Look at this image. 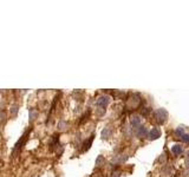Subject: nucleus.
Returning <instances> with one entry per match:
<instances>
[{
    "label": "nucleus",
    "mask_w": 189,
    "mask_h": 177,
    "mask_svg": "<svg viewBox=\"0 0 189 177\" xmlns=\"http://www.w3.org/2000/svg\"><path fill=\"white\" fill-rule=\"evenodd\" d=\"M135 133H136V136L138 138H143V137H147V135H149V131H148V129L145 126L141 125L137 129H135Z\"/></svg>",
    "instance_id": "nucleus-2"
},
{
    "label": "nucleus",
    "mask_w": 189,
    "mask_h": 177,
    "mask_svg": "<svg viewBox=\"0 0 189 177\" xmlns=\"http://www.w3.org/2000/svg\"><path fill=\"white\" fill-rule=\"evenodd\" d=\"M111 136V129L110 128H105L103 131H102V137L103 138H109Z\"/></svg>",
    "instance_id": "nucleus-9"
},
{
    "label": "nucleus",
    "mask_w": 189,
    "mask_h": 177,
    "mask_svg": "<svg viewBox=\"0 0 189 177\" xmlns=\"http://www.w3.org/2000/svg\"><path fill=\"white\" fill-rule=\"evenodd\" d=\"M37 115H38V112H37V111L31 110V116H30V117H31V120H33V119H34V117H35Z\"/></svg>",
    "instance_id": "nucleus-13"
},
{
    "label": "nucleus",
    "mask_w": 189,
    "mask_h": 177,
    "mask_svg": "<svg viewBox=\"0 0 189 177\" xmlns=\"http://www.w3.org/2000/svg\"><path fill=\"white\" fill-rule=\"evenodd\" d=\"M175 133H176V136H179V137L181 138V137L185 135V126H179V128L176 129Z\"/></svg>",
    "instance_id": "nucleus-10"
},
{
    "label": "nucleus",
    "mask_w": 189,
    "mask_h": 177,
    "mask_svg": "<svg viewBox=\"0 0 189 177\" xmlns=\"http://www.w3.org/2000/svg\"><path fill=\"white\" fill-rule=\"evenodd\" d=\"M186 163H187V164H189V153H188V157L186 158Z\"/></svg>",
    "instance_id": "nucleus-15"
},
{
    "label": "nucleus",
    "mask_w": 189,
    "mask_h": 177,
    "mask_svg": "<svg viewBox=\"0 0 189 177\" xmlns=\"http://www.w3.org/2000/svg\"><path fill=\"white\" fill-rule=\"evenodd\" d=\"M92 142H94V135H92V136H91V137L89 138V141H86V142L84 143V145H83V147H84V148H83V151H86V150H88L89 148L91 147Z\"/></svg>",
    "instance_id": "nucleus-8"
},
{
    "label": "nucleus",
    "mask_w": 189,
    "mask_h": 177,
    "mask_svg": "<svg viewBox=\"0 0 189 177\" xmlns=\"http://www.w3.org/2000/svg\"><path fill=\"white\" fill-rule=\"evenodd\" d=\"M104 162H105L104 157H103V156H98V158H97V161H96V165H97V167H102V165L104 164Z\"/></svg>",
    "instance_id": "nucleus-11"
},
{
    "label": "nucleus",
    "mask_w": 189,
    "mask_h": 177,
    "mask_svg": "<svg viewBox=\"0 0 189 177\" xmlns=\"http://www.w3.org/2000/svg\"><path fill=\"white\" fill-rule=\"evenodd\" d=\"M149 139L150 141H154V139H158L161 137V130L158 128H154L151 131H149Z\"/></svg>",
    "instance_id": "nucleus-5"
},
{
    "label": "nucleus",
    "mask_w": 189,
    "mask_h": 177,
    "mask_svg": "<svg viewBox=\"0 0 189 177\" xmlns=\"http://www.w3.org/2000/svg\"><path fill=\"white\" fill-rule=\"evenodd\" d=\"M171 152H173L175 156H179V155H181V153L183 152V148H182V145L176 144V145H174V147L171 148Z\"/></svg>",
    "instance_id": "nucleus-7"
},
{
    "label": "nucleus",
    "mask_w": 189,
    "mask_h": 177,
    "mask_svg": "<svg viewBox=\"0 0 189 177\" xmlns=\"http://www.w3.org/2000/svg\"><path fill=\"white\" fill-rule=\"evenodd\" d=\"M109 103H110V97L108 96H100L96 102L97 106H100V108H106Z\"/></svg>",
    "instance_id": "nucleus-3"
},
{
    "label": "nucleus",
    "mask_w": 189,
    "mask_h": 177,
    "mask_svg": "<svg viewBox=\"0 0 189 177\" xmlns=\"http://www.w3.org/2000/svg\"><path fill=\"white\" fill-rule=\"evenodd\" d=\"M154 115H155V119L157 120L159 124L165 123V120H167V118H168V112H167L165 109H157V110L154 112Z\"/></svg>",
    "instance_id": "nucleus-1"
},
{
    "label": "nucleus",
    "mask_w": 189,
    "mask_h": 177,
    "mask_svg": "<svg viewBox=\"0 0 189 177\" xmlns=\"http://www.w3.org/2000/svg\"><path fill=\"white\" fill-rule=\"evenodd\" d=\"M65 126H66V123H65V122H61V123H59V129H61V130H64Z\"/></svg>",
    "instance_id": "nucleus-14"
},
{
    "label": "nucleus",
    "mask_w": 189,
    "mask_h": 177,
    "mask_svg": "<svg viewBox=\"0 0 189 177\" xmlns=\"http://www.w3.org/2000/svg\"><path fill=\"white\" fill-rule=\"evenodd\" d=\"M142 125V118L138 117V116H136V117H134L131 119V126L134 128V129H137L138 126H141Z\"/></svg>",
    "instance_id": "nucleus-6"
},
{
    "label": "nucleus",
    "mask_w": 189,
    "mask_h": 177,
    "mask_svg": "<svg viewBox=\"0 0 189 177\" xmlns=\"http://www.w3.org/2000/svg\"><path fill=\"white\" fill-rule=\"evenodd\" d=\"M29 132H30V130L29 131H26L24 135H23V137H21V139L16 144V148H14V153L18 151V150H20L21 149V147L25 144V142H26V139H27V135H29Z\"/></svg>",
    "instance_id": "nucleus-4"
},
{
    "label": "nucleus",
    "mask_w": 189,
    "mask_h": 177,
    "mask_svg": "<svg viewBox=\"0 0 189 177\" xmlns=\"http://www.w3.org/2000/svg\"><path fill=\"white\" fill-rule=\"evenodd\" d=\"M181 139H182V142H185V143L189 144V135L188 133H185V135L181 137Z\"/></svg>",
    "instance_id": "nucleus-12"
}]
</instances>
